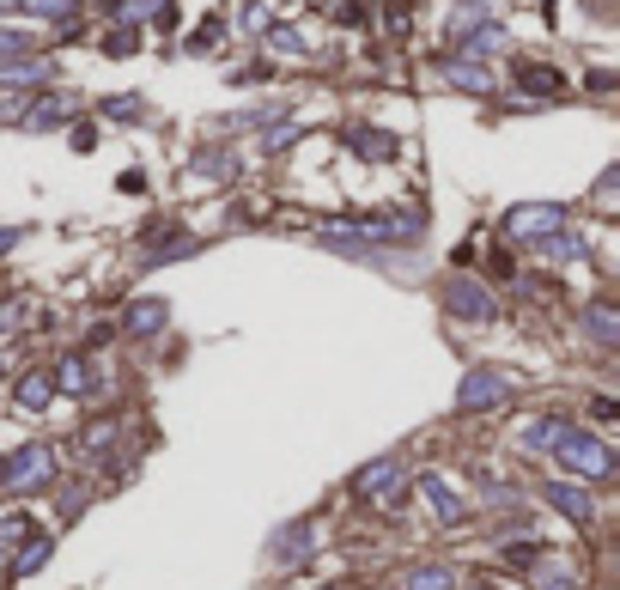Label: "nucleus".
<instances>
[{"label":"nucleus","mask_w":620,"mask_h":590,"mask_svg":"<svg viewBox=\"0 0 620 590\" xmlns=\"http://www.w3.org/2000/svg\"><path fill=\"white\" fill-rule=\"evenodd\" d=\"M37 481H49V451L43 445H25V451H13L0 463V487H37Z\"/></svg>","instance_id":"f03ea898"},{"label":"nucleus","mask_w":620,"mask_h":590,"mask_svg":"<svg viewBox=\"0 0 620 590\" xmlns=\"http://www.w3.org/2000/svg\"><path fill=\"white\" fill-rule=\"evenodd\" d=\"M408 590H450V572H444V566H426V572L408 578Z\"/></svg>","instance_id":"ddd939ff"},{"label":"nucleus","mask_w":620,"mask_h":590,"mask_svg":"<svg viewBox=\"0 0 620 590\" xmlns=\"http://www.w3.org/2000/svg\"><path fill=\"white\" fill-rule=\"evenodd\" d=\"M159 323H165V305H159V299H146V305L128 311V329H134V335H152Z\"/></svg>","instance_id":"9b49d317"},{"label":"nucleus","mask_w":620,"mask_h":590,"mask_svg":"<svg viewBox=\"0 0 620 590\" xmlns=\"http://www.w3.org/2000/svg\"><path fill=\"white\" fill-rule=\"evenodd\" d=\"M548 493H554V505H560V511H572L578 524H590V499H584L578 487H548Z\"/></svg>","instance_id":"f8f14e48"},{"label":"nucleus","mask_w":620,"mask_h":590,"mask_svg":"<svg viewBox=\"0 0 620 590\" xmlns=\"http://www.w3.org/2000/svg\"><path fill=\"white\" fill-rule=\"evenodd\" d=\"M61 390H86V359H67L61 365Z\"/></svg>","instance_id":"4468645a"},{"label":"nucleus","mask_w":620,"mask_h":590,"mask_svg":"<svg viewBox=\"0 0 620 590\" xmlns=\"http://www.w3.org/2000/svg\"><path fill=\"white\" fill-rule=\"evenodd\" d=\"M554 451H560V457H566V463H572L578 475H590V481L614 469L608 445H596V438H584V432H566V426H560V438H554Z\"/></svg>","instance_id":"f257e3e1"},{"label":"nucleus","mask_w":620,"mask_h":590,"mask_svg":"<svg viewBox=\"0 0 620 590\" xmlns=\"http://www.w3.org/2000/svg\"><path fill=\"white\" fill-rule=\"evenodd\" d=\"M396 481H402V463H377V469H365V493H383V499H390Z\"/></svg>","instance_id":"9d476101"},{"label":"nucleus","mask_w":620,"mask_h":590,"mask_svg":"<svg viewBox=\"0 0 620 590\" xmlns=\"http://www.w3.org/2000/svg\"><path fill=\"white\" fill-rule=\"evenodd\" d=\"M49 396H55V378H49V372H31V378L19 384V408H43Z\"/></svg>","instance_id":"0eeeda50"},{"label":"nucleus","mask_w":620,"mask_h":590,"mask_svg":"<svg viewBox=\"0 0 620 590\" xmlns=\"http://www.w3.org/2000/svg\"><path fill=\"white\" fill-rule=\"evenodd\" d=\"M444 305L456 311V317H493V299H487V292L481 286H469V280H450V292H444Z\"/></svg>","instance_id":"39448f33"},{"label":"nucleus","mask_w":620,"mask_h":590,"mask_svg":"<svg viewBox=\"0 0 620 590\" xmlns=\"http://www.w3.org/2000/svg\"><path fill=\"white\" fill-rule=\"evenodd\" d=\"M517 438H523L529 451H554V438H560V420H529Z\"/></svg>","instance_id":"6e6552de"},{"label":"nucleus","mask_w":620,"mask_h":590,"mask_svg":"<svg viewBox=\"0 0 620 590\" xmlns=\"http://www.w3.org/2000/svg\"><path fill=\"white\" fill-rule=\"evenodd\" d=\"M584 323H590V335H596L602 347H614V341H620V311H614L608 299H596V305L584 311Z\"/></svg>","instance_id":"423d86ee"},{"label":"nucleus","mask_w":620,"mask_h":590,"mask_svg":"<svg viewBox=\"0 0 620 590\" xmlns=\"http://www.w3.org/2000/svg\"><path fill=\"white\" fill-rule=\"evenodd\" d=\"M505 390H511V378L505 372H469V384H462V408H493V402H505Z\"/></svg>","instance_id":"7ed1b4c3"},{"label":"nucleus","mask_w":620,"mask_h":590,"mask_svg":"<svg viewBox=\"0 0 620 590\" xmlns=\"http://www.w3.org/2000/svg\"><path fill=\"white\" fill-rule=\"evenodd\" d=\"M426 493H432V505H438V518H444V524H456V518H462V499H456L438 475H426Z\"/></svg>","instance_id":"1a4fd4ad"},{"label":"nucleus","mask_w":620,"mask_h":590,"mask_svg":"<svg viewBox=\"0 0 620 590\" xmlns=\"http://www.w3.org/2000/svg\"><path fill=\"white\" fill-rule=\"evenodd\" d=\"M560 226H566V207H517V213H511V232H517V238L560 232Z\"/></svg>","instance_id":"20e7f679"}]
</instances>
